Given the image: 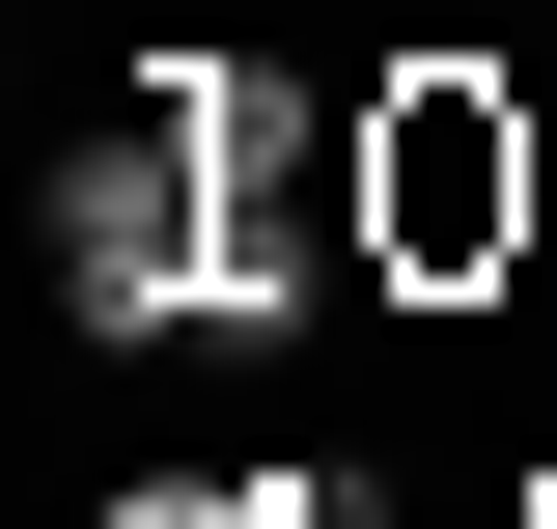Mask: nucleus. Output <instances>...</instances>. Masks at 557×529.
Segmentation results:
<instances>
[{"label": "nucleus", "instance_id": "7ed1b4c3", "mask_svg": "<svg viewBox=\"0 0 557 529\" xmlns=\"http://www.w3.org/2000/svg\"><path fill=\"white\" fill-rule=\"evenodd\" d=\"M168 112H196V168H223V334H278V307H307V251H335V196H307V139H278L223 57H168Z\"/></svg>", "mask_w": 557, "mask_h": 529}, {"label": "nucleus", "instance_id": "f03ea898", "mask_svg": "<svg viewBox=\"0 0 557 529\" xmlns=\"http://www.w3.org/2000/svg\"><path fill=\"white\" fill-rule=\"evenodd\" d=\"M57 307H84V334H223V168H196L168 84L57 168Z\"/></svg>", "mask_w": 557, "mask_h": 529}, {"label": "nucleus", "instance_id": "f257e3e1", "mask_svg": "<svg viewBox=\"0 0 557 529\" xmlns=\"http://www.w3.org/2000/svg\"><path fill=\"white\" fill-rule=\"evenodd\" d=\"M530 112H502L474 57H391L362 84V279H391V307H474V279H530Z\"/></svg>", "mask_w": 557, "mask_h": 529}, {"label": "nucleus", "instance_id": "20e7f679", "mask_svg": "<svg viewBox=\"0 0 557 529\" xmlns=\"http://www.w3.org/2000/svg\"><path fill=\"white\" fill-rule=\"evenodd\" d=\"M112 529H278V502H251V473H139Z\"/></svg>", "mask_w": 557, "mask_h": 529}]
</instances>
